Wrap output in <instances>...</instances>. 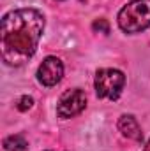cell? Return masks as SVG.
Segmentation results:
<instances>
[{
    "label": "cell",
    "instance_id": "7",
    "mask_svg": "<svg viewBox=\"0 0 150 151\" xmlns=\"http://www.w3.org/2000/svg\"><path fill=\"white\" fill-rule=\"evenodd\" d=\"M27 148H28V144L21 135H9L7 139H4L5 151H25Z\"/></svg>",
    "mask_w": 150,
    "mask_h": 151
},
{
    "label": "cell",
    "instance_id": "5",
    "mask_svg": "<svg viewBox=\"0 0 150 151\" xmlns=\"http://www.w3.org/2000/svg\"><path fill=\"white\" fill-rule=\"evenodd\" d=\"M64 76V63L57 56H48L37 69V79L44 86H55Z\"/></svg>",
    "mask_w": 150,
    "mask_h": 151
},
{
    "label": "cell",
    "instance_id": "1",
    "mask_svg": "<svg viewBox=\"0 0 150 151\" xmlns=\"http://www.w3.org/2000/svg\"><path fill=\"white\" fill-rule=\"evenodd\" d=\"M44 32V16L37 9H16L2 18V60L9 67L27 63L37 51Z\"/></svg>",
    "mask_w": 150,
    "mask_h": 151
},
{
    "label": "cell",
    "instance_id": "3",
    "mask_svg": "<svg viewBox=\"0 0 150 151\" xmlns=\"http://www.w3.org/2000/svg\"><path fill=\"white\" fill-rule=\"evenodd\" d=\"M125 84V76L118 69H101L95 74V93L99 99H108V100H117L124 90Z\"/></svg>",
    "mask_w": 150,
    "mask_h": 151
},
{
    "label": "cell",
    "instance_id": "6",
    "mask_svg": "<svg viewBox=\"0 0 150 151\" xmlns=\"http://www.w3.org/2000/svg\"><path fill=\"white\" fill-rule=\"evenodd\" d=\"M118 130H120L122 135H125L127 139H133V141H138V142L143 141L141 127L138 125L136 118L131 116V114H124V116H120V119H118Z\"/></svg>",
    "mask_w": 150,
    "mask_h": 151
},
{
    "label": "cell",
    "instance_id": "4",
    "mask_svg": "<svg viewBox=\"0 0 150 151\" xmlns=\"http://www.w3.org/2000/svg\"><path fill=\"white\" fill-rule=\"evenodd\" d=\"M85 106H87V95L83 90H78V88L67 90L57 104V114H58V118L67 119V118L79 114L85 109Z\"/></svg>",
    "mask_w": 150,
    "mask_h": 151
},
{
    "label": "cell",
    "instance_id": "2",
    "mask_svg": "<svg viewBox=\"0 0 150 151\" xmlns=\"http://www.w3.org/2000/svg\"><path fill=\"white\" fill-rule=\"evenodd\" d=\"M118 27L125 34H138L150 27V0H133L118 12Z\"/></svg>",
    "mask_w": 150,
    "mask_h": 151
},
{
    "label": "cell",
    "instance_id": "9",
    "mask_svg": "<svg viewBox=\"0 0 150 151\" xmlns=\"http://www.w3.org/2000/svg\"><path fill=\"white\" fill-rule=\"evenodd\" d=\"M92 27H94V30H95V32H97V30H99V32H103V34H108V32H110V25L106 23V19H97V21H94V25H92Z\"/></svg>",
    "mask_w": 150,
    "mask_h": 151
},
{
    "label": "cell",
    "instance_id": "8",
    "mask_svg": "<svg viewBox=\"0 0 150 151\" xmlns=\"http://www.w3.org/2000/svg\"><path fill=\"white\" fill-rule=\"evenodd\" d=\"M32 104H34V99H32V97H28V95H25V97H21V99H20L18 109H20V111H27V109H30V107H32Z\"/></svg>",
    "mask_w": 150,
    "mask_h": 151
},
{
    "label": "cell",
    "instance_id": "10",
    "mask_svg": "<svg viewBox=\"0 0 150 151\" xmlns=\"http://www.w3.org/2000/svg\"><path fill=\"white\" fill-rule=\"evenodd\" d=\"M143 151H150V141L147 142V146H145V150H143Z\"/></svg>",
    "mask_w": 150,
    "mask_h": 151
}]
</instances>
